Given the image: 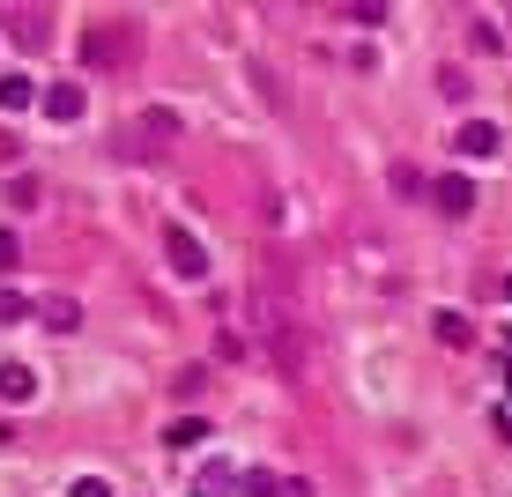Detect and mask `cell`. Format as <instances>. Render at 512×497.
Instances as JSON below:
<instances>
[{
	"label": "cell",
	"mask_w": 512,
	"mask_h": 497,
	"mask_svg": "<svg viewBox=\"0 0 512 497\" xmlns=\"http://www.w3.org/2000/svg\"><path fill=\"white\" fill-rule=\"evenodd\" d=\"M15 260H23V238H15V230H0V268H15Z\"/></svg>",
	"instance_id": "19"
},
{
	"label": "cell",
	"mask_w": 512,
	"mask_h": 497,
	"mask_svg": "<svg viewBox=\"0 0 512 497\" xmlns=\"http://www.w3.org/2000/svg\"><path fill=\"white\" fill-rule=\"evenodd\" d=\"M38 319L52 334H75L82 327V305H75V297H38Z\"/></svg>",
	"instance_id": "10"
},
{
	"label": "cell",
	"mask_w": 512,
	"mask_h": 497,
	"mask_svg": "<svg viewBox=\"0 0 512 497\" xmlns=\"http://www.w3.org/2000/svg\"><path fill=\"white\" fill-rule=\"evenodd\" d=\"M171 141H179V112L149 104V112L134 119V156H171Z\"/></svg>",
	"instance_id": "2"
},
{
	"label": "cell",
	"mask_w": 512,
	"mask_h": 497,
	"mask_svg": "<svg viewBox=\"0 0 512 497\" xmlns=\"http://www.w3.org/2000/svg\"><path fill=\"white\" fill-rule=\"evenodd\" d=\"M245 312H253L260 349H268L290 379H305L312 371V327H305V312L282 297V282H253V290H245Z\"/></svg>",
	"instance_id": "1"
},
{
	"label": "cell",
	"mask_w": 512,
	"mask_h": 497,
	"mask_svg": "<svg viewBox=\"0 0 512 497\" xmlns=\"http://www.w3.org/2000/svg\"><path fill=\"white\" fill-rule=\"evenodd\" d=\"M431 327H438V342H446V349H468V319L461 312H438Z\"/></svg>",
	"instance_id": "14"
},
{
	"label": "cell",
	"mask_w": 512,
	"mask_h": 497,
	"mask_svg": "<svg viewBox=\"0 0 512 497\" xmlns=\"http://www.w3.org/2000/svg\"><path fill=\"white\" fill-rule=\"evenodd\" d=\"M498 297H505V305H512V275H505V282H498Z\"/></svg>",
	"instance_id": "21"
},
{
	"label": "cell",
	"mask_w": 512,
	"mask_h": 497,
	"mask_svg": "<svg viewBox=\"0 0 512 497\" xmlns=\"http://www.w3.org/2000/svg\"><path fill=\"white\" fill-rule=\"evenodd\" d=\"M0 401H38V371L30 364H0Z\"/></svg>",
	"instance_id": "11"
},
{
	"label": "cell",
	"mask_w": 512,
	"mask_h": 497,
	"mask_svg": "<svg viewBox=\"0 0 512 497\" xmlns=\"http://www.w3.org/2000/svg\"><path fill=\"white\" fill-rule=\"evenodd\" d=\"M245 497H312V483H297V475H290V483H275V475H245Z\"/></svg>",
	"instance_id": "12"
},
{
	"label": "cell",
	"mask_w": 512,
	"mask_h": 497,
	"mask_svg": "<svg viewBox=\"0 0 512 497\" xmlns=\"http://www.w3.org/2000/svg\"><path fill=\"white\" fill-rule=\"evenodd\" d=\"M0 30H8L23 52H38V45L52 38V30H45V8H8V15H0Z\"/></svg>",
	"instance_id": "5"
},
{
	"label": "cell",
	"mask_w": 512,
	"mask_h": 497,
	"mask_svg": "<svg viewBox=\"0 0 512 497\" xmlns=\"http://www.w3.org/2000/svg\"><path fill=\"white\" fill-rule=\"evenodd\" d=\"M0 319H38V297H23V290L0 282Z\"/></svg>",
	"instance_id": "15"
},
{
	"label": "cell",
	"mask_w": 512,
	"mask_h": 497,
	"mask_svg": "<svg viewBox=\"0 0 512 497\" xmlns=\"http://www.w3.org/2000/svg\"><path fill=\"white\" fill-rule=\"evenodd\" d=\"M45 119H52V127H75V119H82V90H75V82L45 90Z\"/></svg>",
	"instance_id": "8"
},
{
	"label": "cell",
	"mask_w": 512,
	"mask_h": 497,
	"mask_svg": "<svg viewBox=\"0 0 512 497\" xmlns=\"http://www.w3.org/2000/svg\"><path fill=\"white\" fill-rule=\"evenodd\" d=\"M231 490H245L223 460H201V475H193V497H231Z\"/></svg>",
	"instance_id": "9"
},
{
	"label": "cell",
	"mask_w": 512,
	"mask_h": 497,
	"mask_svg": "<svg viewBox=\"0 0 512 497\" xmlns=\"http://www.w3.org/2000/svg\"><path fill=\"white\" fill-rule=\"evenodd\" d=\"M164 260H171V275H186V282H201V275H208V253H201V238H193L186 223H171V230H164Z\"/></svg>",
	"instance_id": "3"
},
{
	"label": "cell",
	"mask_w": 512,
	"mask_h": 497,
	"mask_svg": "<svg viewBox=\"0 0 512 497\" xmlns=\"http://www.w3.org/2000/svg\"><path fill=\"white\" fill-rule=\"evenodd\" d=\"M468 45L475 52H498V23H468Z\"/></svg>",
	"instance_id": "17"
},
{
	"label": "cell",
	"mask_w": 512,
	"mask_h": 497,
	"mask_svg": "<svg viewBox=\"0 0 512 497\" xmlns=\"http://www.w3.org/2000/svg\"><path fill=\"white\" fill-rule=\"evenodd\" d=\"M453 149L483 164V156H498V149H505V134H498V119H461V134H453Z\"/></svg>",
	"instance_id": "4"
},
{
	"label": "cell",
	"mask_w": 512,
	"mask_h": 497,
	"mask_svg": "<svg viewBox=\"0 0 512 497\" xmlns=\"http://www.w3.org/2000/svg\"><path fill=\"white\" fill-rule=\"evenodd\" d=\"M438 97H446V104H468L475 90H468V75H461V67H438Z\"/></svg>",
	"instance_id": "16"
},
{
	"label": "cell",
	"mask_w": 512,
	"mask_h": 497,
	"mask_svg": "<svg viewBox=\"0 0 512 497\" xmlns=\"http://www.w3.org/2000/svg\"><path fill=\"white\" fill-rule=\"evenodd\" d=\"M431 208H438V216H453V223H461L468 208H475V186L461 179V171H446V179L431 186Z\"/></svg>",
	"instance_id": "7"
},
{
	"label": "cell",
	"mask_w": 512,
	"mask_h": 497,
	"mask_svg": "<svg viewBox=\"0 0 512 497\" xmlns=\"http://www.w3.org/2000/svg\"><path fill=\"white\" fill-rule=\"evenodd\" d=\"M23 104H38V82L30 75H0V112H23Z\"/></svg>",
	"instance_id": "13"
},
{
	"label": "cell",
	"mask_w": 512,
	"mask_h": 497,
	"mask_svg": "<svg viewBox=\"0 0 512 497\" xmlns=\"http://www.w3.org/2000/svg\"><path fill=\"white\" fill-rule=\"evenodd\" d=\"M0 164H15V134H0Z\"/></svg>",
	"instance_id": "20"
},
{
	"label": "cell",
	"mask_w": 512,
	"mask_h": 497,
	"mask_svg": "<svg viewBox=\"0 0 512 497\" xmlns=\"http://www.w3.org/2000/svg\"><path fill=\"white\" fill-rule=\"evenodd\" d=\"M67 497H112V483H104V475H75V490Z\"/></svg>",
	"instance_id": "18"
},
{
	"label": "cell",
	"mask_w": 512,
	"mask_h": 497,
	"mask_svg": "<svg viewBox=\"0 0 512 497\" xmlns=\"http://www.w3.org/2000/svg\"><path fill=\"white\" fill-rule=\"evenodd\" d=\"M82 60H97V67L127 60V23H97L90 38H82Z\"/></svg>",
	"instance_id": "6"
}]
</instances>
